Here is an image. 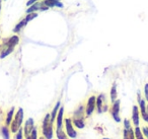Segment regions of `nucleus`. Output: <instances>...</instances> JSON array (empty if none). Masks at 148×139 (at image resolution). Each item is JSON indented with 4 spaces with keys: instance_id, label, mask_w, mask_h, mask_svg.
Masks as SVG:
<instances>
[{
    "instance_id": "nucleus-1",
    "label": "nucleus",
    "mask_w": 148,
    "mask_h": 139,
    "mask_svg": "<svg viewBox=\"0 0 148 139\" xmlns=\"http://www.w3.org/2000/svg\"><path fill=\"white\" fill-rule=\"evenodd\" d=\"M19 44V37L17 35H13L11 37L4 38L1 41V49H0V59L7 57L10 55L16 46Z\"/></svg>"
},
{
    "instance_id": "nucleus-2",
    "label": "nucleus",
    "mask_w": 148,
    "mask_h": 139,
    "mask_svg": "<svg viewBox=\"0 0 148 139\" xmlns=\"http://www.w3.org/2000/svg\"><path fill=\"white\" fill-rule=\"evenodd\" d=\"M42 135L46 139H53L54 137V128L53 122L51 121L50 114H46L42 123Z\"/></svg>"
},
{
    "instance_id": "nucleus-3",
    "label": "nucleus",
    "mask_w": 148,
    "mask_h": 139,
    "mask_svg": "<svg viewBox=\"0 0 148 139\" xmlns=\"http://www.w3.org/2000/svg\"><path fill=\"white\" fill-rule=\"evenodd\" d=\"M23 118H25V113H23V108H19L17 110V112L15 113V115L13 116V119L11 121L10 125V132L15 134L19 129L21 128L23 126Z\"/></svg>"
},
{
    "instance_id": "nucleus-4",
    "label": "nucleus",
    "mask_w": 148,
    "mask_h": 139,
    "mask_svg": "<svg viewBox=\"0 0 148 139\" xmlns=\"http://www.w3.org/2000/svg\"><path fill=\"white\" fill-rule=\"evenodd\" d=\"M38 12H32V13H27V15H25V17H23V19H21V21H18V23L15 25V27L13 28L12 32L14 34H18L21 33V31H23V29H25V27L27 25V23H29V21H32L33 19H35L36 17H38Z\"/></svg>"
},
{
    "instance_id": "nucleus-5",
    "label": "nucleus",
    "mask_w": 148,
    "mask_h": 139,
    "mask_svg": "<svg viewBox=\"0 0 148 139\" xmlns=\"http://www.w3.org/2000/svg\"><path fill=\"white\" fill-rule=\"evenodd\" d=\"M110 109L109 103H108L107 96L105 94H99L97 96V100H95V110H97L99 114H103V113L108 112Z\"/></svg>"
},
{
    "instance_id": "nucleus-6",
    "label": "nucleus",
    "mask_w": 148,
    "mask_h": 139,
    "mask_svg": "<svg viewBox=\"0 0 148 139\" xmlns=\"http://www.w3.org/2000/svg\"><path fill=\"white\" fill-rule=\"evenodd\" d=\"M120 110H121V102L120 100H116L115 102L112 103V106L110 107L109 111L111 113L112 117H113L114 121H116L117 123L121 122V116H120Z\"/></svg>"
},
{
    "instance_id": "nucleus-7",
    "label": "nucleus",
    "mask_w": 148,
    "mask_h": 139,
    "mask_svg": "<svg viewBox=\"0 0 148 139\" xmlns=\"http://www.w3.org/2000/svg\"><path fill=\"white\" fill-rule=\"evenodd\" d=\"M64 126H65V132L68 135L69 138H76L77 137V132L74 128V125L72 123V119L71 118H66L64 119Z\"/></svg>"
},
{
    "instance_id": "nucleus-8",
    "label": "nucleus",
    "mask_w": 148,
    "mask_h": 139,
    "mask_svg": "<svg viewBox=\"0 0 148 139\" xmlns=\"http://www.w3.org/2000/svg\"><path fill=\"white\" fill-rule=\"evenodd\" d=\"M123 139H135L134 129L132 128V123H131V121L128 120V119H125V120H124Z\"/></svg>"
},
{
    "instance_id": "nucleus-9",
    "label": "nucleus",
    "mask_w": 148,
    "mask_h": 139,
    "mask_svg": "<svg viewBox=\"0 0 148 139\" xmlns=\"http://www.w3.org/2000/svg\"><path fill=\"white\" fill-rule=\"evenodd\" d=\"M137 102H138V108H139L141 117L143 118V120L145 122L148 123V112L146 110V105L147 104H146V100L143 98H141L139 92H138V96H137Z\"/></svg>"
},
{
    "instance_id": "nucleus-10",
    "label": "nucleus",
    "mask_w": 148,
    "mask_h": 139,
    "mask_svg": "<svg viewBox=\"0 0 148 139\" xmlns=\"http://www.w3.org/2000/svg\"><path fill=\"white\" fill-rule=\"evenodd\" d=\"M95 100H97V96H90L86 102V106H85V116L90 117L91 115L95 113Z\"/></svg>"
},
{
    "instance_id": "nucleus-11",
    "label": "nucleus",
    "mask_w": 148,
    "mask_h": 139,
    "mask_svg": "<svg viewBox=\"0 0 148 139\" xmlns=\"http://www.w3.org/2000/svg\"><path fill=\"white\" fill-rule=\"evenodd\" d=\"M48 7H46L45 5L42 3V1H38V2L33 3L32 5L27 6V9L25 12L27 13H32V12H40V11H47Z\"/></svg>"
},
{
    "instance_id": "nucleus-12",
    "label": "nucleus",
    "mask_w": 148,
    "mask_h": 139,
    "mask_svg": "<svg viewBox=\"0 0 148 139\" xmlns=\"http://www.w3.org/2000/svg\"><path fill=\"white\" fill-rule=\"evenodd\" d=\"M35 121H34L33 118H29L25 123V126H23V136L27 137L29 136L32 133V131L35 129Z\"/></svg>"
},
{
    "instance_id": "nucleus-13",
    "label": "nucleus",
    "mask_w": 148,
    "mask_h": 139,
    "mask_svg": "<svg viewBox=\"0 0 148 139\" xmlns=\"http://www.w3.org/2000/svg\"><path fill=\"white\" fill-rule=\"evenodd\" d=\"M131 121L134 126H139L140 124V111L137 105H134L132 108V117Z\"/></svg>"
},
{
    "instance_id": "nucleus-14",
    "label": "nucleus",
    "mask_w": 148,
    "mask_h": 139,
    "mask_svg": "<svg viewBox=\"0 0 148 139\" xmlns=\"http://www.w3.org/2000/svg\"><path fill=\"white\" fill-rule=\"evenodd\" d=\"M42 3L49 9L53 8V7H59V8H63L64 7L61 0H42Z\"/></svg>"
},
{
    "instance_id": "nucleus-15",
    "label": "nucleus",
    "mask_w": 148,
    "mask_h": 139,
    "mask_svg": "<svg viewBox=\"0 0 148 139\" xmlns=\"http://www.w3.org/2000/svg\"><path fill=\"white\" fill-rule=\"evenodd\" d=\"M71 119L74 127H76L78 129H83L85 127L84 117H72Z\"/></svg>"
},
{
    "instance_id": "nucleus-16",
    "label": "nucleus",
    "mask_w": 148,
    "mask_h": 139,
    "mask_svg": "<svg viewBox=\"0 0 148 139\" xmlns=\"http://www.w3.org/2000/svg\"><path fill=\"white\" fill-rule=\"evenodd\" d=\"M64 108L63 107H60L59 109V112H58L57 114V117H56V124H57V126H56V128H63V123H64Z\"/></svg>"
},
{
    "instance_id": "nucleus-17",
    "label": "nucleus",
    "mask_w": 148,
    "mask_h": 139,
    "mask_svg": "<svg viewBox=\"0 0 148 139\" xmlns=\"http://www.w3.org/2000/svg\"><path fill=\"white\" fill-rule=\"evenodd\" d=\"M60 107H61V102H60V100H58L57 104L55 105V107H54L53 110H52L51 114H50V117H51V121H52L53 123L55 122L56 117H57V114H58V112H59Z\"/></svg>"
},
{
    "instance_id": "nucleus-18",
    "label": "nucleus",
    "mask_w": 148,
    "mask_h": 139,
    "mask_svg": "<svg viewBox=\"0 0 148 139\" xmlns=\"http://www.w3.org/2000/svg\"><path fill=\"white\" fill-rule=\"evenodd\" d=\"M14 111H15V108L14 107H11L10 110L7 112L6 114V118H5V126H9L13 119V116H14Z\"/></svg>"
},
{
    "instance_id": "nucleus-19",
    "label": "nucleus",
    "mask_w": 148,
    "mask_h": 139,
    "mask_svg": "<svg viewBox=\"0 0 148 139\" xmlns=\"http://www.w3.org/2000/svg\"><path fill=\"white\" fill-rule=\"evenodd\" d=\"M110 98H111V102H115L118 98V92H117V84L114 83L112 85L111 88V92H110Z\"/></svg>"
},
{
    "instance_id": "nucleus-20",
    "label": "nucleus",
    "mask_w": 148,
    "mask_h": 139,
    "mask_svg": "<svg viewBox=\"0 0 148 139\" xmlns=\"http://www.w3.org/2000/svg\"><path fill=\"white\" fill-rule=\"evenodd\" d=\"M56 136L58 139H70L63 128H56Z\"/></svg>"
},
{
    "instance_id": "nucleus-21",
    "label": "nucleus",
    "mask_w": 148,
    "mask_h": 139,
    "mask_svg": "<svg viewBox=\"0 0 148 139\" xmlns=\"http://www.w3.org/2000/svg\"><path fill=\"white\" fill-rule=\"evenodd\" d=\"M84 115H85V108L83 107V105H80L77 108V110H75L73 117H84Z\"/></svg>"
},
{
    "instance_id": "nucleus-22",
    "label": "nucleus",
    "mask_w": 148,
    "mask_h": 139,
    "mask_svg": "<svg viewBox=\"0 0 148 139\" xmlns=\"http://www.w3.org/2000/svg\"><path fill=\"white\" fill-rule=\"evenodd\" d=\"M134 134H135V139H145V137H144L143 133L141 131V128L139 126H135Z\"/></svg>"
},
{
    "instance_id": "nucleus-23",
    "label": "nucleus",
    "mask_w": 148,
    "mask_h": 139,
    "mask_svg": "<svg viewBox=\"0 0 148 139\" xmlns=\"http://www.w3.org/2000/svg\"><path fill=\"white\" fill-rule=\"evenodd\" d=\"M1 131H2L3 138H4V139H9V138H10V130H9L8 126H3L2 129H1Z\"/></svg>"
},
{
    "instance_id": "nucleus-24",
    "label": "nucleus",
    "mask_w": 148,
    "mask_h": 139,
    "mask_svg": "<svg viewBox=\"0 0 148 139\" xmlns=\"http://www.w3.org/2000/svg\"><path fill=\"white\" fill-rule=\"evenodd\" d=\"M25 139H39V136H38V129H37V127H35V129L32 131V133L29 135V136L25 137Z\"/></svg>"
},
{
    "instance_id": "nucleus-25",
    "label": "nucleus",
    "mask_w": 148,
    "mask_h": 139,
    "mask_svg": "<svg viewBox=\"0 0 148 139\" xmlns=\"http://www.w3.org/2000/svg\"><path fill=\"white\" fill-rule=\"evenodd\" d=\"M14 138L15 139H23V127L17 131L16 133L14 134Z\"/></svg>"
},
{
    "instance_id": "nucleus-26",
    "label": "nucleus",
    "mask_w": 148,
    "mask_h": 139,
    "mask_svg": "<svg viewBox=\"0 0 148 139\" xmlns=\"http://www.w3.org/2000/svg\"><path fill=\"white\" fill-rule=\"evenodd\" d=\"M141 131H142V133H143V135H144V137H145V139H147L148 138V127L147 126L142 127Z\"/></svg>"
},
{
    "instance_id": "nucleus-27",
    "label": "nucleus",
    "mask_w": 148,
    "mask_h": 139,
    "mask_svg": "<svg viewBox=\"0 0 148 139\" xmlns=\"http://www.w3.org/2000/svg\"><path fill=\"white\" fill-rule=\"evenodd\" d=\"M144 96H145V100L148 103V83H146L144 86Z\"/></svg>"
},
{
    "instance_id": "nucleus-28",
    "label": "nucleus",
    "mask_w": 148,
    "mask_h": 139,
    "mask_svg": "<svg viewBox=\"0 0 148 139\" xmlns=\"http://www.w3.org/2000/svg\"><path fill=\"white\" fill-rule=\"evenodd\" d=\"M38 1H42V0H29L27 2V6H29V5H32L35 2H38Z\"/></svg>"
},
{
    "instance_id": "nucleus-29",
    "label": "nucleus",
    "mask_w": 148,
    "mask_h": 139,
    "mask_svg": "<svg viewBox=\"0 0 148 139\" xmlns=\"http://www.w3.org/2000/svg\"><path fill=\"white\" fill-rule=\"evenodd\" d=\"M39 139H46V138H45V137H44V136H43V135H42V136H41V137H39Z\"/></svg>"
},
{
    "instance_id": "nucleus-30",
    "label": "nucleus",
    "mask_w": 148,
    "mask_h": 139,
    "mask_svg": "<svg viewBox=\"0 0 148 139\" xmlns=\"http://www.w3.org/2000/svg\"><path fill=\"white\" fill-rule=\"evenodd\" d=\"M146 110H147V112H148V104L146 105Z\"/></svg>"
},
{
    "instance_id": "nucleus-31",
    "label": "nucleus",
    "mask_w": 148,
    "mask_h": 139,
    "mask_svg": "<svg viewBox=\"0 0 148 139\" xmlns=\"http://www.w3.org/2000/svg\"><path fill=\"white\" fill-rule=\"evenodd\" d=\"M0 13H1V3H0Z\"/></svg>"
},
{
    "instance_id": "nucleus-32",
    "label": "nucleus",
    "mask_w": 148,
    "mask_h": 139,
    "mask_svg": "<svg viewBox=\"0 0 148 139\" xmlns=\"http://www.w3.org/2000/svg\"><path fill=\"white\" fill-rule=\"evenodd\" d=\"M103 139H110V138H108V137H105V138H103Z\"/></svg>"
},
{
    "instance_id": "nucleus-33",
    "label": "nucleus",
    "mask_w": 148,
    "mask_h": 139,
    "mask_svg": "<svg viewBox=\"0 0 148 139\" xmlns=\"http://www.w3.org/2000/svg\"><path fill=\"white\" fill-rule=\"evenodd\" d=\"M0 49H1V43H0Z\"/></svg>"
},
{
    "instance_id": "nucleus-34",
    "label": "nucleus",
    "mask_w": 148,
    "mask_h": 139,
    "mask_svg": "<svg viewBox=\"0 0 148 139\" xmlns=\"http://www.w3.org/2000/svg\"><path fill=\"white\" fill-rule=\"evenodd\" d=\"M1 2H2V0H0V3H1Z\"/></svg>"
},
{
    "instance_id": "nucleus-35",
    "label": "nucleus",
    "mask_w": 148,
    "mask_h": 139,
    "mask_svg": "<svg viewBox=\"0 0 148 139\" xmlns=\"http://www.w3.org/2000/svg\"><path fill=\"white\" fill-rule=\"evenodd\" d=\"M0 34H1V32H0Z\"/></svg>"
},
{
    "instance_id": "nucleus-36",
    "label": "nucleus",
    "mask_w": 148,
    "mask_h": 139,
    "mask_svg": "<svg viewBox=\"0 0 148 139\" xmlns=\"http://www.w3.org/2000/svg\"><path fill=\"white\" fill-rule=\"evenodd\" d=\"M147 139H148V138H147Z\"/></svg>"
}]
</instances>
